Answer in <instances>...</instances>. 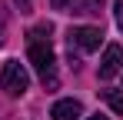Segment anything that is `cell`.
Returning a JSON list of instances; mask_svg holds the SVG:
<instances>
[{
  "label": "cell",
  "mask_w": 123,
  "mask_h": 120,
  "mask_svg": "<svg viewBox=\"0 0 123 120\" xmlns=\"http://www.w3.org/2000/svg\"><path fill=\"white\" fill-rule=\"evenodd\" d=\"M27 57L33 63V70L40 73V80H43L47 90H57V87H60V77H57V53H53L50 40H27Z\"/></svg>",
  "instance_id": "1"
},
{
  "label": "cell",
  "mask_w": 123,
  "mask_h": 120,
  "mask_svg": "<svg viewBox=\"0 0 123 120\" xmlns=\"http://www.w3.org/2000/svg\"><path fill=\"white\" fill-rule=\"evenodd\" d=\"M0 87H3L10 97H23V93H27L30 73H27V67H23L20 60H3V67H0Z\"/></svg>",
  "instance_id": "2"
},
{
  "label": "cell",
  "mask_w": 123,
  "mask_h": 120,
  "mask_svg": "<svg viewBox=\"0 0 123 120\" xmlns=\"http://www.w3.org/2000/svg\"><path fill=\"white\" fill-rule=\"evenodd\" d=\"M67 40H70V50L77 47L83 53H93V50H100V43H103V30L100 27H73Z\"/></svg>",
  "instance_id": "3"
},
{
  "label": "cell",
  "mask_w": 123,
  "mask_h": 120,
  "mask_svg": "<svg viewBox=\"0 0 123 120\" xmlns=\"http://www.w3.org/2000/svg\"><path fill=\"white\" fill-rule=\"evenodd\" d=\"M123 70V47L120 43H110L103 50V60H100V80H110Z\"/></svg>",
  "instance_id": "4"
},
{
  "label": "cell",
  "mask_w": 123,
  "mask_h": 120,
  "mask_svg": "<svg viewBox=\"0 0 123 120\" xmlns=\"http://www.w3.org/2000/svg\"><path fill=\"white\" fill-rule=\"evenodd\" d=\"M80 113H83L80 100H57L53 110H50V117H53V120H80Z\"/></svg>",
  "instance_id": "5"
},
{
  "label": "cell",
  "mask_w": 123,
  "mask_h": 120,
  "mask_svg": "<svg viewBox=\"0 0 123 120\" xmlns=\"http://www.w3.org/2000/svg\"><path fill=\"white\" fill-rule=\"evenodd\" d=\"M50 33H53V23H37L27 33V40H50Z\"/></svg>",
  "instance_id": "6"
},
{
  "label": "cell",
  "mask_w": 123,
  "mask_h": 120,
  "mask_svg": "<svg viewBox=\"0 0 123 120\" xmlns=\"http://www.w3.org/2000/svg\"><path fill=\"white\" fill-rule=\"evenodd\" d=\"M103 100L110 103L113 113H123V93H117V90H103Z\"/></svg>",
  "instance_id": "7"
},
{
  "label": "cell",
  "mask_w": 123,
  "mask_h": 120,
  "mask_svg": "<svg viewBox=\"0 0 123 120\" xmlns=\"http://www.w3.org/2000/svg\"><path fill=\"white\" fill-rule=\"evenodd\" d=\"M113 17H117V27L123 30V0H113Z\"/></svg>",
  "instance_id": "8"
},
{
  "label": "cell",
  "mask_w": 123,
  "mask_h": 120,
  "mask_svg": "<svg viewBox=\"0 0 123 120\" xmlns=\"http://www.w3.org/2000/svg\"><path fill=\"white\" fill-rule=\"evenodd\" d=\"M13 3L20 7V13H30V10H33V0H13Z\"/></svg>",
  "instance_id": "9"
},
{
  "label": "cell",
  "mask_w": 123,
  "mask_h": 120,
  "mask_svg": "<svg viewBox=\"0 0 123 120\" xmlns=\"http://www.w3.org/2000/svg\"><path fill=\"white\" fill-rule=\"evenodd\" d=\"M53 3V10H67V7H73V0H50Z\"/></svg>",
  "instance_id": "10"
},
{
  "label": "cell",
  "mask_w": 123,
  "mask_h": 120,
  "mask_svg": "<svg viewBox=\"0 0 123 120\" xmlns=\"http://www.w3.org/2000/svg\"><path fill=\"white\" fill-rule=\"evenodd\" d=\"M86 120H106V117H103V113H93V117H86Z\"/></svg>",
  "instance_id": "11"
}]
</instances>
